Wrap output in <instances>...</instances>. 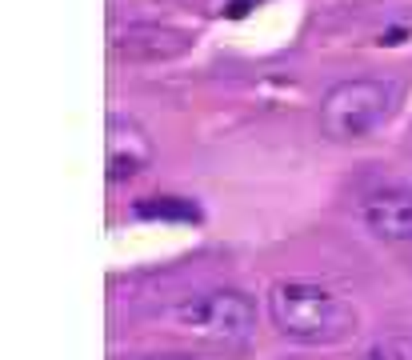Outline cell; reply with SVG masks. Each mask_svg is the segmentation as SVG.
Listing matches in <instances>:
<instances>
[{
  "mask_svg": "<svg viewBox=\"0 0 412 360\" xmlns=\"http://www.w3.org/2000/svg\"><path fill=\"white\" fill-rule=\"evenodd\" d=\"M268 321L296 345H340L356 333V309L337 288L313 280H276L268 288Z\"/></svg>",
  "mask_w": 412,
  "mask_h": 360,
  "instance_id": "6da1fadb",
  "label": "cell"
},
{
  "mask_svg": "<svg viewBox=\"0 0 412 360\" xmlns=\"http://www.w3.org/2000/svg\"><path fill=\"white\" fill-rule=\"evenodd\" d=\"M140 221H200V209L185 197H149L132 204Z\"/></svg>",
  "mask_w": 412,
  "mask_h": 360,
  "instance_id": "52a82bcc",
  "label": "cell"
},
{
  "mask_svg": "<svg viewBox=\"0 0 412 360\" xmlns=\"http://www.w3.org/2000/svg\"><path fill=\"white\" fill-rule=\"evenodd\" d=\"M168 324L204 345L240 348L256 333V309L240 288H208V292H192V297L176 300L168 309Z\"/></svg>",
  "mask_w": 412,
  "mask_h": 360,
  "instance_id": "3957f363",
  "label": "cell"
},
{
  "mask_svg": "<svg viewBox=\"0 0 412 360\" xmlns=\"http://www.w3.org/2000/svg\"><path fill=\"white\" fill-rule=\"evenodd\" d=\"M152 161H156V144H152L149 132L128 116H113L108 120V149H104L108 180H132Z\"/></svg>",
  "mask_w": 412,
  "mask_h": 360,
  "instance_id": "277c9868",
  "label": "cell"
},
{
  "mask_svg": "<svg viewBox=\"0 0 412 360\" xmlns=\"http://www.w3.org/2000/svg\"><path fill=\"white\" fill-rule=\"evenodd\" d=\"M132 360H225L216 352H149V356H132Z\"/></svg>",
  "mask_w": 412,
  "mask_h": 360,
  "instance_id": "9c48e42d",
  "label": "cell"
},
{
  "mask_svg": "<svg viewBox=\"0 0 412 360\" xmlns=\"http://www.w3.org/2000/svg\"><path fill=\"white\" fill-rule=\"evenodd\" d=\"M361 221L376 240L412 244V192L408 188H380L361 200Z\"/></svg>",
  "mask_w": 412,
  "mask_h": 360,
  "instance_id": "5b68a950",
  "label": "cell"
},
{
  "mask_svg": "<svg viewBox=\"0 0 412 360\" xmlns=\"http://www.w3.org/2000/svg\"><path fill=\"white\" fill-rule=\"evenodd\" d=\"M256 4H261V0H228V16H232V20H240V16H249Z\"/></svg>",
  "mask_w": 412,
  "mask_h": 360,
  "instance_id": "30bf717a",
  "label": "cell"
},
{
  "mask_svg": "<svg viewBox=\"0 0 412 360\" xmlns=\"http://www.w3.org/2000/svg\"><path fill=\"white\" fill-rule=\"evenodd\" d=\"M408 152H412V132H408Z\"/></svg>",
  "mask_w": 412,
  "mask_h": 360,
  "instance_id": "8fae6325",
  "label": "cell"
},
{
  "mask_svg": "<svg viewBox=\"0 0 412 360\" xmlns=\"http://www.w3.org/2000/svg\"><path fill=\"white\" fill-rule=\"evenodd\" d=\"M188 32L180 28H164V25H132L128 32L113 40V49L125 56V61H144V64H156V61H173L180 52H188Z\"/></svg>",
  "mask_w": 412,
  "mask_h": 360,
  "instance_id": "8992f818",
  "label": "cell"
},
{
  "mask_svg": "<svg viewBox=\"0 0 412 360\" xmlns=\"http://www.w3.org/2000/svg\"><path fill=\"white\" fill-rule=\"evenodd\" d=\"M400 104V85L388 76H352L340 80L325 92L320 100V132L337 144H352V140L373 137L376 128H385L392 120V112Z\"/></svg>",
  "mask_w": 412,
  "mask_h": 360,
  "instance_id": "7a4b0ae2",
  "label": "cell"
},
{
  "mask_svg": "<svg viewBox=\"0 0 412 360\" xmlns=\"http://www.w3.org/2000/svg\"><path fill=\"white\" fill-rule=\"evenodd\" d=\"M361 360H412V345L400 336H380L361 352Z\"/></svg>",
  "mask_w": 412,
  "mask_h": 360,
  "instance_id": "ba28073f",
  "label": "cell"
}]
</instances>
